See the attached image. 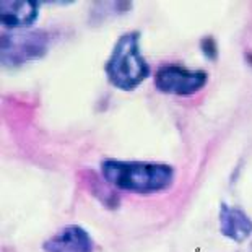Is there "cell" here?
Here are the masks:
<instances>
[{
    "instance_id": "6da1fadb",
    "label": "cell",
    "mask_w": 252,
    "mask_h": 252,
    "mask_svg": "<svg viewBox=\"0 0 252 252\" xmlns=\"http://www.w3.org/2000/svg\"><path fill=\"white\" fill-rule=\"evenodd\" d=\"M103 178L121 190L135 194H155L173 184L174 169L169 164L148 161H119L106 159L101 163Z\"/></svg>"
},
{
    "instance_id": "7a4b0ae2",
    "label": "cell",
    "mask_w": 252,
    "mask_h": 252,
    "mask_svg": "<svg viewBox=\"0 0 252 252\" xmlns=\"http://www.w3.org/2000/svg\"><path fill=\"white\" fill-rule=\"evenodd\" d=\"M104 68L111 85L124 91L137 88L148 77L150 65L138 47V33L132 31L117 39Z\"/></svg>"
},
{
    "instance_id": "3957f363",
    "label": "cell",
    "mask_w": 252,
    "mask_h": 252,
    "mask_svg": "<svg viewBox=\"0 0 252 252\" xmlns=\"http://www.w3.org/2000/svg\"><path fill=\"white\" fill-rule=\"evenodd\" d=\"M49 36L44 31L15 33L3 36L0 41V59L3 65H21L46 54Z\"/></svg>"
},
{
    "instance_id": "277c9868",
    "label": "cell",
    "mask_w": 252,
    "mask_h": 252,
    "mask_svg": "<svg viewBox=\"0 0 252 252\" xmlns=\"http://www.w3.org/2000/svg\"><path fill=\"white\" fill-rule=\"evenodd\" d=\"M207 83V73L202 70H190L178 63H166L157 70L155 87L161 93L176 96H190L202 90Z\"/></svg>"
},
{
    "instance_id": "5b68a950",
    "label": "cell",
    "mask_w": 252,
    "mask_h": 252,
    "mask_svg": "<svg viewBox=\"0 0 252 252\" xmlns=\"http://www.w3.org/2000/svg\"><path fill=\"white\" fill-rule=\"evenodd\" d=\"M42 248L44 252H93L94 243L83 228L72 224L52 234Z\"/></svg>"
},
{
    "instance_id": "8992f818",
    "label": "cell",
    "mask_w": 252,
    "mask_h": 252,
    "mask_svg": "<svg viewBox=\"0 0 252 252\" xmlns=\"http://www.w3.org/2000/svg\"><path fill=\"white\" fill-rule=\"evenodd\" d=\"M39 8L34 2L26 0H2L0 2V23L8 30L28 28L36 21Z\"/></svg>"
},
{
    "instance_id": "52a82bcc",
    "label": "cell",
    "mask_w": 252,
    "mask_h": 252,
    "mask_svg": "<svg viewBox=\"0 0 252 252\" xmlns=\"http://www.w3.org/2000/svg\"><path fill=\"white\" fill-rule=\"evenodd\" d=\"M220 228L226 238L233 241H244L252 233V221L239 208H231L223 205L220 212Z\"/></svg>"
}]
</instances>
